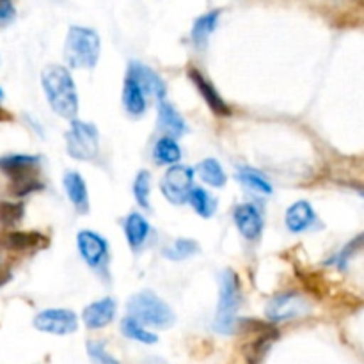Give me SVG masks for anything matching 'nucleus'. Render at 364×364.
<instances>
[{
    "label": "nucleus",
    "mask_w": 364,
    "mask_h": 364,
    "mask_svg": "<svg viewBox=\"0 0 364 364\" xmlns=\"http://www.w3.org/2000/svg\"><path fill=\"white\" fill-rule=\"evenodd\" d=\"M41 82L53 112L66 119H73L78 112V95L70 71L53 64V66L45 68Z\"/></svg>",
    "instance_id": "obj_1"
},
{
    "label": "nucleus",
    "mask_w": 364,
    "mask_h": 364,
    "mask_svg": "<svg viewBox=\"0 0 364 364\" xmlns=\"http://www.w3.org/2000/svg\"><path fill=\"white\" fill-rule=\"evenodd\" d=\"M237 333L244 336L242 354L247 364H262L274 341L279 338V331L274 323L252 318L238 320Z\"/></svg>",
    "instance_id": "obj_2"
},
{
    "label": "nucleus",
    "mask_w": 364,
    "mask_h": 364,
    "mask_svg": "<svg viewBox=\"0 0 364 364\" xmlns=\"http://www.w3.org/2000/svg\"><path fill=\"white\" fill-rule=\"evenodd\" d=\"M242 302L240 279L237 272L226 269L219 279V308L215 316V331L220 334L237 333V315Z\"/></svg>",
    "instance_id": "obj_3"
},
{
    "label": "nucleus",
    "mask_w": 364,
    "mask_h": 364,
    "mask_svg": "<svg viewBox=\"0 0 364 364\" xmlns=\"http://www.w3.org/2000/svg\"><path fill=\"white\" fill-rule=\"evenodd\" d=\"M100 57V36L92 28L87 27H71L66 36L64 45V59L70 68L80 70V68L96 66Z\"/></svg>",
    "instance_id": "obj_4"
},
{
    "label": "nucleus",
    "mask_w": 364,
    "mask_h": 364,
    "mask_svg": "<svg viewBox=\"0 0 364 364\" xmlns=\"http://www.w3.org/2000/svg\"><path fill=\"white\" fill-rule=\"evenodd\" d=\"M128 311H130L128 316L139 320L142 326L159 327V329L171 327L176 320L169 304H166L159 295L148 290L139 291L128 301Z\"/></svg>",
    "instance_id": "obj_5"
},
{
    "label": "nucleus",
    "mask_w": 364,
    "mask_h": 364,
    "mask_svg": "<svg viewBox=\"0 0 364 364\" xmlns=\"http://www.w3.org/2000/svg\"><path fill=\"white\" fill-rule=\"evenodd\" d=\"M66 149L75 160H82V162L95 160L100 153L98 130L95 124L73 119L66 134Z\"/></svg>",
    "instance_id": "obj_6"
},
{
    "label": "nucleus",
    "mask_w": 364,
    "mask_h": 364,
    "mask_svg": "<svg viewBox=\"0 0 364 364\" xmlns=\"http://www.w3.org/2000/svg\"><path fill=\"white\" fill-rule=\"evenodd\" d=\"M192 188H194V169L188 166L169 167L160 181V191L164 198L173 205L188 203Z\"/></svg>",
    "instance_id": "obj_7"
},
{
    "label": "nucleus",
    "mask_w": 364,
    "mask_h": 364,
    "mask_svg": "<svg viewBox=\"0 0 364 364\" xmlns=\"http://www.w3.org/2000/svg\"><path fill=\"white\" fill-rule=\"evenodd\" d=\"M309 311V302L295 291L279 294L269 301L265 315L270 322H284V320L297 318Z\"/></svg>",
    "instance_id": "obj_8"
},
{
    "label": "nucleus",
    "mask_w": 364,
    "mask_h": 364,
    "mask_svg": "<svg viewBox=\"0 0 364 364\" xmlns=\"http://www.w3.org/2000/svg\"><path fill=\"white\" fill-rule=\"evenodd\" d=\"M77 245L84 262L92 270H105L109 262V244L102 235L95 231H80L77 237Z\"/></svg>",
    "instance_id": "obj_9"
},
{
    "label": "nucleus",
    "mask_w": 364,
    "mask_h": 364,
    "mask_svg": "<svg viewBox=\"0 0 364 364\" xmlns=\"http://www.w3.org/2000/svg\"><path fill=\"white\" fill-rule=\"evenodd\" d=\"M34 327L41 333L66 336V334L77 331L78 320L77 315L70 309H45L39 315H36Z\"/></svg>",
    "instance_id": "obj_10"
},
{
    "label": "nucleus",
    "mask_w": 364,
    "mask_h": 364,
    "mask_svg": "<svg viewBox=\"0 0 364 364\" xmlns=\"http://www.w3.org/2000/svg\"><path fill=\"white\" fill-rule=\"evenodd\" d=\"M188 78H191L194 87L198 89L201 98L205 100V103L210 107V110H212L215 116H230L231 107L224 102V98L219 95V91L213 87L212 82H210L201 71H198L196 68H191V70H188Z\"/></svg>",
    "instance_id": "obj_11"
},
{
    "label": "nucleus",
    "mask_w": 364,
    "mask_h": 364,
    "mask_svg": "<svg viewBox=\"0 0 364 364\" xmlns=\"http://www.w3.org/2000/svg\"><path fill=\"white\" fill-rule=\"evenodd\" d=\"M235 224L245 240H258L263 233V217L259 210L251 203H245L235 208Z\"/></svg>",
    "instance_id": "obj_12"
},
{
    "label": "nucleus",
    "mask_w": 364,
    "mask_h": 364,
    "mask_svg": "<svg viewBox=\"0 0 364 364\" xmlns=\"http://www.w3.org/2000/svg\"><path fill=\"white\" fill-rule=\"evenodd\" d=\"M128 75L134 77L146 92L155 96L159 102H164V98L167 95V85L164 82V78L155 70L148 68L146 64L134 60V63H130V68H128Z\"/></svg>",
    "instance_id": "obj_13"
},
{
    "label": "nucleus",
    "mask_w": 364,
    "mask_h": 364,
    "mask_svg": "<svg viewBox=\"0 0 364 364\" xmlns=\"http://www.w3.org/2000/svg\"><path fill=\"white\" fill-rule=\"evenodd\" d=\"M39 156L34 155H6L0 159V171L11 178V181L36 176Z\"/></svg>",
    "instance_id": "obj_14"
},
{
    "label": "nucleus",
    "mask_w": 364,
    "mask_h": 364,
    "mask_svg": "<svg viewBox=\"0 0 364 364\" xmlns=\"http://www.w3.org/2000/svg\"><path fill=\"white\" fill-rule=\"evenodd\" d=\"M114 316H116V301L110 297L92 302L82 313V320L87 329H103L112 322Z\"/></svg>",
    "instance_id": "obj_15"
},
{
    "label": "nucleus",
    "mask_w": 364,
    "mask_h": 364,
    "mask_svg": "<svg viewBox=\"0 0 364 364\" xmlns=\"http://www.w3.org/2000/svg\"><path fill=\"white\" fill-rule=\"evenodd\" d=\"M316 215L313 206L308 201H297L287 210V217H284V223L287 228L294 233H302V231L309 230V228L315 224Z\"/></svg>",
    "instance_id": "obj_16"
},
{
    "label": "nucleus",
    "mask_w": 364,
    "mask_h": 364,
    "mask_svg": "<svg viewBox=\"0 0 364 364\" xmlns=\"http://www.w3.org/2000/svg\"><path fill=\"white\" fill-rule=\"evenodd\" d=\"M159 127L160 130L166 132L167 137H181L187 134V121L181 117V114L174 109L171 103L160 102L159 103Z\"/></svg>",
    "instance_id": "obj_17"
},
{
    "label": "nucleus",
    "mask_w": 364,
    "mask_h": 364,
    "mask_svg": "<svg viewBox=\"0 0 364 364\" xmlns=\"http://www.w3.org/2000/svg\"><path fill=\"white\" fill-rule=\"evenodd\" d=\"M64 191H66L68 199L73 203L75 208L80 213L89 212V194L87 187H85V180L78 173L71 171V173L64 174Z\"/></svg>",
    "instance_id": "obj_18"
},
{
    "label": "nucleus",
    "mask_w": 364,
    "mask_h": 364,
    "mask_svg": "<svg viewBox=\"0 0 364 364\" xmlns=\"http://www.w3.org/2000/svg\"><path fill=\"white\" fill-rule=\"evenodd\" d=\"M123 105L132 116H142L146 110V91L134 77L128 75L123 87Z\"/></svg>",
    "instance_id": "obj_19"
},
{
    "label": "nucleus",
    "mask_w": 364,
    "mask_h": 364,
    "mask_svg": "<svg viewBox=\"0 0 364 364\" xmlns=\"http://www.w3.org/2000/svg\"><path fill=\"white\" fill-rule=\"evenodd\" d=\"M149 235V223L141 215V213H130L124 220V237H127L128 245H130L134 251L144 245L146 238Z\"/></svg>",
    "instance_id": "obj_20"
},
{
    "label": "nucleus",
    "mask_w": 364,
    "mask_h": 364,
    "mask_svg": "<svg viewBox=\"0 0 364 364\" xmlns=\"http://www.w3.org/2000/svg\"><path fill=\"white\" fill-rule=\"evenodd\" d=\"M46 240L43 235L34 233V231H13V233L4 237V247L9 251L23 252L41 245V242Z\"/></svg>",
    "instance_id": "obj_21"
},
{
    "label": "nucleus",
    "mask_w": 364,
    "mask_h": 364,
    "mask_svg": "<svg viewBox=\"0 0 364 364\" xmlns=\"http://www.w3.org/2000/svg\"><path fill=\"white\" fill-rule=\"evenodd\" d=\"M153 159L160 166H176L181 159V149L173 137H162L153 148Z\"/></svg>",
    "instance_id": "obj_22"
},
{
    "label": "nucleus",
    "mask_w": 364,
    "mask_h": 364,
    "mask_svg": "<svg viewBox=\"0 0 364 364\" xmlns=\"http://www.w3.org/2000/svg\"><path fill=\"white\" fill-rule=\"evenodd\" d=\"M198 174L205 183L212 185V187L220 188L226 185V173H224L223 166H220L219 160L215 159H205L198 164Z\"/></svg>",
    "instance_id": "obj_23"
},
{
    "label": "nucleus",
    "mask_w": 364,
    "mask_h": 364,
    "mask_svg": "<svg viewBox=\"0 0 364 364\" xmlns=\"http://www.w3.org/2000/svg\"><path fill=\"white\" fill-rule=\"evenodd\" d=\"M237 180L242 181V185H245L247 188H251L252 192H258L263 196L272 194V185L269 183V180L259 171L251 169V167H240L237 171Z\"/></svg>",
    "instance_id": "obj_24"
},
{
    "label": "nucleus",
    "mask_w": 364,
    "mask_h": 364,
    "mask_svg": "<svg viewBox=\"0 0 364 364\" xmlns=\"http://www.w3.org/2000/svg\"><path fill=\"white\" fill-rule=\"evenodd\" d=\"M121 333H123L128 340L139 341V343H144V345H153L159 341V338H156L155 333L146 329L139 320L132 318V316L123 318V322H121Z\"/></svg>",
    "instance_id": "obj_25"
},
{
    "label": "nucleus",
    "mask_w": 364,
    "mask_h": 364,
    "mask_svg": "<svg viewBox=\"0 0 364 364\" xmlns=\"http://www.w3.org/2000/svg\"><path fill=\"white\" fill-rule=\"evenodd\" d=\"M219 11H210V13L203 14L198 20L194 21V27H192V39H194L196 45H205L208 41L210 34L215 31L217 23H219Z\"/></svg>",
    "instance_id": "obj_26"
},
{
    "label": "nucleus",
    "mask_w": 364,
    "mask_h": 364,
    "mask_svg": "<svg viewBox=\"0 0 364 364\" xmlns=\"http://www.w3.org/2000/svg\"><path fill=\"white\" fill-rule=\"evenodd\" d=\"M188 205L194 208V212L198 213V215L205 217V219L212 217L217 210L215 199H213L212 196H210L208 192L201 187L192 188L191 196H188Z\"/></svg>",
    "instance_id": "obj_27"
},
{
    "label": "nucleus",
    "mask_w": 364,
    "mask_h": 364,
    "mask_svg": "<svg viewBox=\"0 0 364 364\" xmlns=\"http://www.w3.org/2000/svg\"><path fill=\"white\" fill-rule=\"evenodd\" d=\"M199 251L198 242L191 240V238H180V240L174 242L171 247L164 249V256L173 262H180V259H187L191 256H194Z\"/></svg>",
    "instance_id": "obj_28"
},
{
    "label": "nucleus",
    "mask_w": 364,
    "mask_h": 364,
    "mask_svg": "<svg viewBox=\"0 0 364 364\" xmlns=\"http://www.w3.org/2000/svg\"><path fill=\"white\" fill-rule=\"evenodd\" d=\"M23 205L14 201H2L0 203V224L4 228H13L21 223L23 219Z\"/></svg>",
    "instance_id": "obj_29"
},
{
    "label": "nucleus",
    "mask_w": 364,
    "mask_h": 364,
    "mask_svg": "<svg viewBox=\"0 0 364 364\" xmlns=\"http://www.w3.org/2000/svg\"><path fill=\"white\" fill-rule=\"evenodd\" d=\"M149 191H151V176L148 171H141L134 181V196L137 205L144 210H149Z\"/></svg>",
    "instance_id": "obj_30"
},
{
    "label": "nucleus",
    "mask_w": 364,
    "mask_h": 364,
    "mask_svg": "<svg viewBox=\"0 0 364 364\" xmlns=\"http://www.w3.org/2000/svg\"><path fill=\"white\" fill-rule=\"evenodd\" d=\"M87 355L92 364H119V361L107 350L105 343H102V341H89Z\"/></svg>",
    "instance_id": "obj_31"
},
{
    "label": "nucleus",
    "mask_w": 364,
    "mask_h": 364,
    "mask_svg": "<svg viewBox=\"0 0 364 364\" xmlns=\"http://www.w3.org/2000/svg\"><path fill=\"white\" fill-rule=\"evenodd\" d=\"M11 183H13L11 185V192H13V196H16V198H25V196L34 194V192L41 191L43 188V181H39L36 176L11 181Z\"/></svg>",
    "instance_id": "obj_32"
},
{
    "label": "nucleus",
    "mask_w": 364,
    "mask_h": 364,
    "mask_svg": "<svg viewBox=\"0 0 364 364\" xmlns=\"http://www.w3.org/2000/svg\"><path fill=\"white\" fill-rule=\"evenodd\" d=\"M16 16V9H14L13 0H0V25L6 27Z\"/></svg>",
    "instance_id": "obj_33"
},
{
    "label": "nucleus",
    "mask_w": 364,
    "mask_h": 364,
    "mask_svg": "<svg viewBox=\"0 0 364 364\" xmlns=\"http://www.w3.org/2000/svg\"><path fill=\"white\" fill-rule=\"evenodd\" d=\"M4 100V91H2V87H0V102H2Z\"/></svg>",
    "instance_id": "obj_34"
},
{
    "label": "nucleus",
    "mask_w": 364,
    "mask_h": 364,
    "mask_svg": "<svg viewBox=\"0 0 364 364\" xmlns=\"http://www.w3.org/2000/svg\"><path fill=\"white\" fill-rule=\"evenodd\" d=\"M6 279H7V277H2V276H0V284H2L4 281H6Z\"/></svg>",
    "instance_id": "obj_35"
},
{
    "label": "nucleus",
    "mask_w": 364,
    "mask_h": 364,
    "mask_svg": "<svg viewBox=\"0 0 364 364\" xmlns=\"http://www.w3.org/2000/svg\"><path fill=\"white\" fill-rule=\"evenodd\" d=\"M0 112H2V110H0ZM0 117H2V114H0Z\"/></svg>",
    "instance_id": "obj_36"
}]
</instances>
